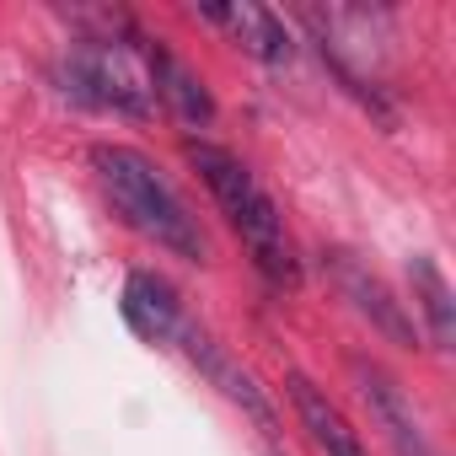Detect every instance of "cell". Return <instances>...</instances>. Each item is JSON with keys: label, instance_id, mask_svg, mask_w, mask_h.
Wrapping results in <instances>:
<instances>
[{"label": "cell", "instance_id": "52a82bcc", "mask_svg": "<svg viewBox=\"0 0 456 456\" xmlns=\"http://www.w3.org/2000/svg\"><path fill=\"white\" fill-rule=\"evenodd\" d=\"M290 403H296V419H301V429L312 435V445L322 456H370L365 440H360V429L344 419V408L312 376H301V370L290 376Z\"/></svg>", "mask_w": 456, "mask_h": 456}, {"label": "cell", "instance_id": "9c48e42d", "mask_svg": "<svg viewBox=\"0 0 456 456\" xmlns=\"http://www.w3.org/2000/svg\"><path fill=\"white\" fill-rule=\"evenodd\" d=\"M204 17L220 22V28H232V38L264 65H290L296 60V44H290L285 22L269 6H253V0H242V6H204Z\"/></svg>", "mask_w": 456, "mask_h": 456}, {"label": "cell", "instance_id": "8992f818", "mask_svg": "<svg viewBox=\"0 0 456 456\" xmlns=\"http://www.w3.org/2000/svg\"><path fill=\"white\" fill-rule=\"evenodd\" d=\"M177 344H183V354L199 365V376L209 381V387H220V397H232L242 413H253L264 429H274V408H269V397H264V387L253 381V370H242L232 354H225L209 333H199L193 322H183V333H177Z\"/></svg>", "mask_w": 456, "mask_h": 456}, {"label": "cell", "instance_id": "ba28073f", "mask_svg": "<svg viewBox=\"0 0 456 456\" xmlns=\"http://www.w3.org/2000/svg\"><path fill=\"white\" fill-rule=\"evenodd\" d=\"M124 322L145 338V344H177L183 333V306H177V290L151 274V269H134L124 280Z\"/></svg>", "mask_w": 456, "mask_h": 456}, {"label": "cell", "instance_id": "6da1fadb", "mask_svg": "<svg viewBox=\"0 0 456 456\" xmlns=\"http://www.w3.org/2000/svg\"><path fill=\"white\" fill-rule=\"evenodd\" d=\"M188 161L193 172L204 177L209 199L220 204V215L232 220V232L242 237V248L253 253L258 274L280 290H296L301 285V258H296V242L285 232V215L280 204L269 199V188L253 177V167L242 156H232L225 145H209V140H188Z\"/></svg>", "mask_w": 456, "mask_h": 456}, {"label": "cell", "instance_id": "5b68a950", "mask_svg": "<svg viewBox=\"0 0 456 456\" xmlns=\"http://www.w3.org/2000/svg\"><path fill=\"white\" fill-rule=\"evenodd\" d=\"M349 370H354V387H360V397H365L376 429L387 435V445H392L397 456H440V445L429 440L424 419L413 413V403L403 397V387H397L381 365H370V360H349Z\"/></svg>", "mask_w": 456, "mask_h": 456}, {"label": "cell", "instance_id": "8fae6325", "mask_svg": "<svg viewBox=\"0 0 456 456\" xmlns=\"http://www.w3.org/2000/svg\"><path fill=\"white\" fill-rule=\"evenodd\" d=\"M408 285H413V301L429 322V338L435 349H451L456 344V296H451V280L435 269V258H408Z\"/></svg>", "mask_w": 456, "mask_h": 456}, {"label": "cell", "instance_id": "30bf717a", "mask_svg": "<svg viewBox=\"0 0 456 456\" xmlns=\"http://www.w3.org/2000/svg\"><path fill=\"white\" fill-rule=\"evenodd\" d=\"M151 76H156V102H167L183 124H209L215 118V97L204 92V81L167 49H151Z\"/></svg>", "mask_w": 456, "mask_h": 456}, {"label": "cell", "instance_id": "7a4b0ae2", "mask_svg": "<svg viewBox=\"0 0 456 456\" xmlns=\"http://www.w3.org/2000/svg\"><path fill=\"white\" fill-rule=\"evenodd\" d=\"M92 172L108 193V204L124 215V225H134V232L188 264H204V232L199 220L188 215L183 193L161 177V167L134 151V145H97L92 151Z\"/></svg>", "mask_w": 456, "mask_h": 456}, {"label": "cell", "instance_id": "277c9868", "mask_svg": "<svg viewBox=\"0 0 456 456\" xmlns=\"http://www.w3.org/2000/svg\"><path fill=\"white\" fill-rule=\"evenodd\" d=\"M328 274H333V285H338V296L387 338V344H397V349H413L419 344V328H413V317H408V306L354 258V253H344V248H333L328 253Z\"/></svg>", "mask_w": 456, "mask_h": 456}, {"label": "cell", "instance_id": "3957f363", "mask_svg": "<svg viewBox=\"0 0 456 456\" xmlns=\"http://www.w3.org/2000/svg\"><path fill=\"white\" fill-rule=\"evenodd\" d=\"M65 92L92 108L145 118L156 113L151 49H140V38H81L65 54Z\"/></svg>", "mask_w": 456, "mask_h": 456}]
</instances>
